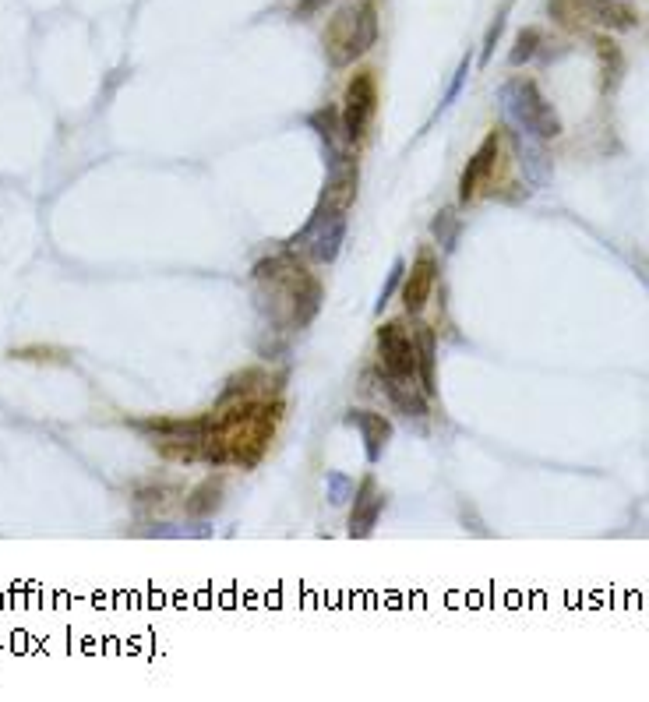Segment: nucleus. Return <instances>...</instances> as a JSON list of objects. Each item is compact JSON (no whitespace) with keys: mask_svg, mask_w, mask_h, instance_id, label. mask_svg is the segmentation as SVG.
Here are the masks:
<instances>
[{"mask_svg":"<svg viewBox=\"0 0 649 702\" xmlns=\"http://www.w3.org/2000/svg\"><path fill=\"white\" fill-rule=\"evenodd\" d=\"M325 57L332 68H350L353 60L364 57L378 43V8L374 0H364L360 8H339L325 25Z\"/></svg>","mask_w":649,"mask_h":702,"instance_id":"nucleus-1","label":"nucleus"},{"mask_svg":"<svg viewBox=\"0 0 649 702\" xmlns=\"http://www.w3.org/2000/svg\"><path fill=\"white\" fill-rule=\"evenodd\" d=\"M505 103H508V110H512V117L519 120V127H526L530 135H537V138L561 135L558 113H554V106L540 96L533 78H512V82L505 85Z\"/></svg>","mask_w":649,"mask_h":702,"instance_id":"nucleus-2","label":"nucleus"},{"mask_svg":"<svg viewBox=\"0 0 649 702\" xmlns=\"http://www.w3.org/2000/svg\"><path fill=\"white\" fill-rule=\"evenodd\" d=\"M374 113H378V82L374 71H357L346 85L343 96V138L350 145H357L367 135Z\"/></svg>","mask_w":649,"mask_h":702,"instance_id":"nucleus-3","label":"nucleus"},{"mask_svg":"<svg viewBox=\"0 0 649 702\" xmlns=\"http://www.w3.org/2000/svg\"><path fill=\"white\" fill-rule=\"evenodd\" d=\"M300 237H311V258L314 262H336L339 251H343V240H346V209L332 205L329 198H321L318 212L314 219L307 223V230Z\"/></svg>","mask_w":649,"mask_h":702,"instance_id":"nucleus-4","label":"nucleus"},{"mask_svg":"<svg viewBox=\"0 0 649 702\" xmlns=\"http://www.w3.org/2000/svg\"><path fill=\"white\" fill-rule=\"evenodd\" d=\"M378 364L385 378L413 381L417 378V343L399 322H388L378 329Z\"/></svg>","mask_w":649,"mask_h":702,"instance_id":"nucleus-5","label":"nucleus"},{"mask_svg":"<svg viewBox=\"0 0 649 702\" xmlns=\"http://www.w3.org/2000/svg\"><path fill=\"white\" fill-rule=\"evenodd\" d=\"M498 149H501V138L487 135L484 142H480V149L470 156V163H466L463 177H459V202H473V198L480 195V187L491 180L494 173V163H498Z\"/></svg>","mask_w":649,"mask_h":702,"instance_id":"nucleus-6","label":"nucleus"},{"mask_svg":"<svg viewBox=\"0 0 649 702\" xmlns=\"http://www.w3.org/2000/svg\"><path fill=\"white\" fill-rule=\"evenodd\" d=\"M434 279H438V262H434L431 254H420L413 269L406 272L403 286H399V297H403V307L406 314H420L427 307L434 293Z\"/></svg>","mask_w":649,"mask_h":702,"instance_id":"nucleus-7","label":"nucleus"},{"mask_svg":"<svg viewBox=\"0 0 649 702\" xmlns=\"http://www.w3.org/2000/svg\"><path fill=\"white\" fill-rule=\"evenodd\" d=\"M586 18V25H600V29H614V32H625V29H635L639 15L635 8H628L625 0H575Z\"/></svg>","mask_w":649,"mask_h":702,"instance_id":"nucleus-8","label":"nucleus"},{"mask_svg":"<svg viewBox=\"0 0 649 702\" xmlns=\"http://www.w3.org/2000/svg\"><path fill=\"white\" fill-rule=\"evenodd\" d=\"M381 508H385V498H381V491L374 487V480L367 477L364 484H360L357 498H353V516H350V537H367V533L378 526V516Z\"/></svg>","mask_w":649,"mask_h":702,"instance_id":"nucleus-9","label":"nucleus"},{"mask_svg":"<svg viewBox=\"0 0 649 702\" xmlns=\"http://www.w3.org/2000/svg\"><path fill=\"white\" fill-rule=\"evenodd\" d=\"M350 424H357L360 438H364V449H367V459L371 463H378L381 452H385L388 438H392V424H388V417H381V413L374 410H350Z\"/></svg>","mask_w":649,"mask_h":702,"instance_id":"nucleus-10","label":"nucleus"},{"mask_svg":"<svg viewBox=\"0 0 649 702\" xmlns=\"http://www.w3.org/2000/svg\"><path fill=\"white\" fill-rule=\"evenodd\" d=\"M385 396H388V403L396 406L399 413H406V417H427V392L424 389L417 392L410 381L385 378Z\"/></svg>","mask_w":649,"mask_h":702,"instance_id":"nucleus-11","label":"nucleus"},{"mask_svg":"<svg viewBox=\"0 0 649 702\" xmlns=\"http://www.w3.org/2000/svg\"><path fill=\"white\" fill-rule=\"evenodd\" d=\"M597 57L600 68H604V92H614L621 85V75H625V53L614 39L600 36L597 39Z\"/></svg>","mask_w":649,"mask_h":702,"instance_id":"nucleus-12","label":"nucleus"},{"mask_svg":"<svg viewBox=\"0 0 649 702\" xmlns=\"http://www.w3.org/2000/svg\"><path fill=\"white\" fill-rule=\"evenodd\" d=\"M219 498H223V487L212 484V480H205V484L191 494V501H187V516H191V519H209L212 512L219 508Z\"/></svg>","mask_w":649,"mask_h":702,"instance_id":"nucleus-13","label":"nucleus"},{"mask_svg":"<svg viewBox=\"0 0 649 702\" xmlns=\"http://www.w3.org/2000/svg\"><path fill=\"white\" fill-rule=\"evenodd\" d=\"M417 374H420V389L427 396H434V336L431 329L420 332V346H417Z\"/></svg>","mask_w":649,"mask_h":702,"instance_id":"nucleus-14","label":"nucleus"},{"mask_svg":"<svg viewBox=\"0 0 649 702\" xmlns=\"http://www.w3.org/2000/svg\"><path fill=\"white\" fill-rule=\"evenodd\" d=\"M547 11H551V18L561 25V29H568V32L586 29V18H582L575 0H547Z\"/></svg>","mask_w":649,"mask_h":702,"instance_id":"nucleus-15","label":"nucleus"},{"mask_svg":"<svg viewBox=\"0 0 649 702\" xmlns=\"http://www.w3.org/2000/svg\"><path fill=\"white\" fill-rule=\"evenodd\" d=\"M540 43H544V36H540V29H533V25H530V29H523L519 36H515V50H512V57H508V60L519 68V64H526V60L537 53Z\"/></svg>","mask_w":649,"mask_h":702,"instance_id":"nucleus-16","label":"nucleus"},{"mask_svg":"<svg viewBox=\"0 0 649 702\" xmlns=\"http://www.w3.org/2000/svg\"><path fill=\"white\" fill-rule=\"evenodd\" d=\"M311 127L318 131L321 138H325V145L332 149V156H339V152H336V110H318V113H311Z\"/></svg>","mask_w":649,"mask_h":702,"instance_id":"nucleus-17","label":"nucleus"},{"mask_svg":"<svg viewBox=\"0 0 649 702\" xmlns=\"http://www.w3.org/2000/svg\"><path fill=\"white\" fill-rule=\"evenodd\" d=\"M434 237L441 240L445 247H452V240H456V223H452V212H441L438 219H434Z\"/></svg>","mask_w":649,"mask_h":702,"instance_id":"nucleus-18","label":"nucleus"},{"mask_svg":"<svg viewBox=\"0 0 649 702\" xmlns=\"http://www.w3.org/2000/svg\"><path fill=\"white\" fill-rule=\"evenodd\" d=\"M403 262H396V269H392V276H388V286H385V290H381V300H378V311H381V307H385L388 304V297H392V293H396V286H399V279H403Z\"/></svg>","mask_w":649,"mask_h":702,"instance_id":"nucleus-19","label":"nucleus"},{"mask_svg":"<svg viewBox=\"0 0 649 702\" xmlns=\"http://www.w3.org/2000/svg\"><path fill=\"white\" fill-rule=\"evenodd\" d=\"M329 487H332V505H339V501H346V498H343V487H346V480H343V477H329Z\"/></svg>","mask_w":649,"mask_h":702,"instance_id":"nucleus-20","label":"nucleus"},{"mask_svg":"<svg viewBox=\"0 0 649 702\" xmlns=\"http://www.w3.org/2000/svg\"><path fill=\"white\" fill-rule=\"evenodd\" d=\"M501 25H505V18H498V22L491 25V32H487V53H491V46L498 43V36H501ZM484 53V57H487Z\"/></svg>","mask_w":649,"mask_h":702,"instance_id":"nucleus-21","label":"nucleus"}]
</instances>
